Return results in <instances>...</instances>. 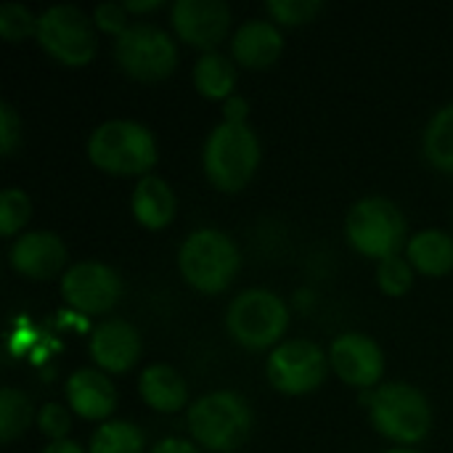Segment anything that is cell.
Wrapping results in <instances>:
<instances>
[{
  "label": "cell",
  "instance_id": "obj_1",
  "mask_svg": "<svg viewBox=\"0 0 453 453\" xmlns=\"http://www.w3.org/2000/svg\"><path fill=\"white\" fill-rule=\"evenodd\" d=\"M191 441L212 453H236L255 430L250 401L236 390H215L196 398L186 417Z\"/></svg>",
  "mask_w": 453,
  "mask_h": 453
},
{
  "label": "cell",
  "instance_id": "obj_2",
  "mask_svg": "<svg viewBox=\"0 0 453 453\" xmlns=\"http://www.w3.org/2000/svg\"><path fill=\"white\" fill-rule=\"evenodd\" d=\"M361 401L369 406L374 430L403 449L422 443L433 430L430 401L409 382H388L377 390H364Z\"/></svg>",
  "mask_w": 453,
  "mask_h": 453
},
{
  "label": "cell",
  "instance_id": "obj_3",
  "mask_svg": "<svg viewBox=\"0 0 453 453\" xmlns=\"http://www.w3.org/2000/svg\"><path fill=\"white\" fill-rule=\"evenodd\" d=\"M88 159L106 175L117 178H143L157 165V138L135 119H109L101 122L88 138Z\"/></svg>",
  "mask_w": 453,
  "mask_h": 453
},
{
  "label": "cell",
  "instance_id": "obj_4",
  "mask_svg": "<svg viewBox=\"0 0 453 453\" xmlns=\"http://www.w3.org/2000/svg\"><path fill=\"white\" fill-rule=\"evenodd\" d=\"M202 165L207 180L223 194H239L260 167V138L250 125L220 122L204 141Z\"/></svg>",
  "mask_w": 453,
  "mask_h": 453
},
{
  "label": "cell",
  "instance_id": "obj_5",
  "mask_svg": "<svg viewBox=\"0 0 453 453\" xmlns=\"http://www.w3.org/2000/svg\"><path fill=\"white\" fill-rule=\"evenodd\" d=\"M178 268L191 289L202 295H220L234 284L242 268V255L228 234L218 228H199L180 244Z\"/></svg>",
  "mask_w": 453,
  "mask_h": 453
},
{
  "label": "cell",
  "instance_id": "obj_6",
  "mask_svg": "<svg viewBox=\"0 0 453 453\" xmlns=\"http://www.w3.org/2000/svg\"><path fill=\"white\" fill-rule=\"evenodd\" d=\"M345 236L358 255L382 263L401 255L409 244L406 215L385 196L358 199L345 218Z\"/></svg>",
  "mask_w": 453,
  "mask_h": 453
},
{
  "label": "cell",
  "instance_id": "obj_7",
  "mask_svg": "<svg viewBox=\"0 0 453 453\" xmlns=\"http://www.w3.org/2000/svg\"><path fill=\"white\" fill-rule=\"evenodd\" d=\"M289 308L271 289H244L239 292L226 313V329L231 340L247 350H268L281 345L287 334Z\"/></svg>",
  "mask_w": 453,
  "mask_h": 453
},
{
  "label": "cell",
  "instance_id": "obj_8",
  "mask_svg": "<svg viewBox=\"0 0 453 453\" xmlns=\"http://www.w3.org/2000/svg\"><path fill=\"white\" fill-rule=\"evenodd\" d=\"M35 42L64 66H88L98 50L93 19L77 5H53L37 16Z\"/></svg>",
  "mask_w": 453,
  "mask_h": 453
},
{
  "label": "cell",
  "instance_id": "obj_9",
  "mask_svg": "<svg viewBox=\"0 0 453 453\" xmlns=\"http://www.w3.org/2000/svg\"><path fill=\"white\" fill-rule=\"evenodd\" d=\"M114 61L135 82H162L178 66V45L170 32L141 21L114 40Z\"/></svg>",
  "mask_w": 453,
  "mask_h": 453
},
{
  "label": "cell",
  "instance_id": "obj_10",
  "mask_svg": "<svg viewBox=\"0 0 453 453\" xmlns=\"http://www.w3.org/2000/svg\"><path fill=\"white\" fill-rule=\"evenodd\" d=\"M332 364L313 340H284L268 356L265 374L273 390L284 395H308L326 382Z\"/></svg>",
  "mask_w": 453,
  "mask_h": 453
},
{
  "label": "cell",
  "instance_id": "obj_11",
  "mask_svg": "<svg viewBox=\"0 0 453 453\" xmlns=\"http://www.w3.org/2000/svg\"><path fill=\"white\" fill-rule=\"evenodd\" d=\"M122 276L98 260H82L64 271L61 297L69 308L85 316L109 313L122 297Z\"/></svg>",
  "mask_w": 453,
  "mask_h": 453
},
{
  "label": "cell",
  "instance_id": "obj_12",
  "mask_svg": "<svg viewBox=\"0 0 453 453\" xmlns=\"http://www.w3.org/2000/svg\"><path fill=\"white\" fill-rule=\"evenodd\" d=\"M231 21V8L223 0H175L170 8L175 35L204 53H212L228 37Z\"/></svg>",
  "mask_w": 453,
  "mask_h": 453
},
{
  "label": "cell",
  "instance_id": "obj_13",
  "mask_svg": "<svg viewBox=\"0 0 453 453\" xmlns=\"http://www.w3.org/2000/svg\"><path fill=\"white\" fill-rule=\"evenodd\" d=\"M329 364L334 374L358 390H377L385 374V353L369 334L345 332L329 348Z\"/></svg>",
  "mask_w": 453,
  "mask_h": 453
},
{
  "label": "cell",
  "instance_id": "obj_14",
  "mask_svg": "<svg viewBox=\"0 0 453 453\" xmlns=\"http://www.w3.org/2000/svg\"><path fill=\"white\" fill-rule=\"evenodd\" d=\"M69 260L66 244L58 234L53 231H29L21 234L11 250H8V263L11 268L32 281H50L56 279Z\"/></svg>",
  "mask_w": 453,
  "mask_h": 453
},
{
  "label": "cell",
  "instance_id": "obj_15",
  "mask_svg": "<svg viewBox=\"0 0 453 453\" xmlns=\"http://www.w3.org/2000/svg\"><path fill=\"white\" fill-rule=\"evenodd\" d=\"M88 350L104 374H125L138 364L143 342L138 329L125 319H106L93 329Z\"/></svg>",
  "mask_w": 453,
  "mask_h": 453
},
{
  "label": "cell",
  "instance_id": "obj_16",
  "mask_svg": "<svg viewBox=\"0 0 453 453\" xmlns=\"http://www.w3.org/2000/svg\"><path fill=\"white\" fill-rule=\"evenodd\" d=\"M66 406L80 419L109 422L117 409V388L101 369H77L64 385Z\"/></svg>",
  "mask_w": 453,
  "mask_h": 453
},
{
  "label": "cell",
  "instance_id": "obj_17",
  "mask_svg": "<svg viewBox=\"0 0 453 453\" xmlns=\"http://www.w3.org/2000/svg\"><path fill=\"white\" fill-rule=\"evenodd\" d=\"M284 50V35L271 19H250L239 24L231 40L234 61L244 69H271Z\"/></svg>",
  "mask_w": 453,
  "mask_h": 453
},
{
  "label": "cell",
  "instance_id": "obj_18",
  "mask_svg": "<svg viewBox=\"0 0 453 453\" xmlns=\"http://www.w3.org/2000/svg\"><path fill=\"white\" fill-rule=\"evenodd\" d=\"M130 210H133V218L143 228L162 231L173 223L178 202L167 180H162L159 175H143L138 186L133 188Z\"/></svg>",
  "mask_w": 453,
  "mask_h": 453
},
{
  "label": "cell",
  "instance_id": "obj_19",
  "mask_svg": "<svg viewBox=\"0 0 453 453\" xmlns=\"http://www.w3.org/2000/svg\"><path fill=\"white\" fill-rule=\"evenodd\" d=\"M138 393H141L143 403L159 414H178L188 403L186 380L167 364L146 366L138 380Z\"/></svg>",
  "mask_w": 453,
  "mask_h": 453
},
{
  "label": "cell",
  "instance_id": "obj_20",
  "mask_svg": "<svg viewBox=\"0 0 453 453\" xmlns=\"http://www.w3.org/2000/svg\"><path fill=\"white\" fill-rule=\"evenodd\" d=\"M406 260L422 276L441 279L453 271V236L441 228L419 231L406 244Z\"/></svg>",
  "mask_w": 453,
  "mask_h": 453
},
{
  "label": "cell",
  "instance_id": "obj_21",
  "mask_svg": "<svg viewBox=\"0 0 453 453\" xmlns=\"http://www.w3.org/2000/svg\"><path fill=\"white\" fill-rule=\"evenodd\" d=\"M194 88L199 96L210 98V101H228L236 88V64L234 58L212 50V53H202L194 64Z\"/></svg>",
  "mask_w": 453,
  "mask_h": 453
},
{
  "label": "cell",
  "instance_id": "obj_22",
  "mask_svg": "<svg viewBox=\"0 0 453 453\" xmlns=\"http://www.w3.org/2000/svg\"><path fill=\"white\" fill-rule=\"evenodd\" d=\"M422 149L435 170L453 175V104L433 114L425 127Z\"/></svg>",
  "mask_w": 453,
  "mask_h": 453
},
{
  "label": "cell",
  "instance_id": "obj_23",
  "mask_svg": "<svg viewBox=\"0 0 453 453\" xmlns=\"http://www.w3.org/2000/svg\"><path fill=\"white\" fill-rule=\"evenodd\" d=\"M146 435L138 425L125 419H109L90 435L88 453H143Z\"/></svg>",
  "mask_w": 453,
  "mask_h": 453
},
{
  "label": "cell",
  "instance_id": "obj_24",
  "mask_svg": "<svg viewBox=\"0 0 453 453\" xmlns=\"http://www.w3.org/2000/svg\"><path fill=\"white\" fill-rule=\"evenodd\" d=\"M32 422H37V414H35L27 393H21L16 388H5L0 393V441L5 446L13 443L16 438H21L29 430Z\"/></svg>",
  "mask_w": 453,
  "mask_h": 453
},
{
  "label": "cell",
  "instance_id": "obj_25",
  "mask_svg": "<svg viewBox=\"0 0 453 453\" xmlns=\"http://www.w3.org/2000/svg\"><path fill=\"white\" fill-rule=\"evenodd\" d=\"M321 0H268L265 11L276 27H303L321 13Z\"/></svg>",
  "mask_w": 453,
  "mask_h": 453
},
{
  "label": "cell",
  "instance_id": "obj_26",
  "mask_svg": "<svg viewBox=\"0 0 453 453\" xmlns=\"http://www.w3.org/2000/svg\"><path fill=\"white\" fill-rule=\"evenodd\" d=\"M32 218V202L21 188H5L0 194V234L16 236Z\"/></svg>",
  "mask_w": 453,
  "mask_h": 453
},
{
  "label": "cell",
  "instance_id": "obj_27",
  "mask_svg": "<svg viewBox=\"0 0 453 453\" xmlns=\"http://www.w3.org/2000/svg\"><path fill=\"white\" fill-rule=\"evenodd\" d=\"M377 287L388 297H403L414 287V268L403 255L388 257L377 265Z\"/></svg>",
  "mask_w": 453,
  "mask_h": 453
},
{
  "label": "cell",
  "instance_id": "obj_28",
  "mask_svg": "<svg viewBox=\"0 0 453 453\" xmlns=\"http://www.w3.org/2000/svg\"><path fill=\"white\" fill-rule=\"evenodd\" d=\"M37 32V16L21 5V3H3L0 5V37L5 42H21L27 37H35Z\"/></svg>",
  "mask_w": 453,
  "mask_h": 453
},
{
  "label": "cell",
  "instance_id": "obj_29",
  "mask_svg": "<svg viewBox=\"0 0 453 453\" xmlns=\"http://www.w3.org/2000/svg\"><path fill=\"white\" fill-rule=\"evenodd\" d=\"M37 430H40L50 443H56V441H66V435H69V430H72V414H69V406L56 403V401L45 403V406L37 411Z\"/></svg>",
  "mask_w": 453,
  "mask_h": 453
},
{
  "label": "cell",
  "instance_id": "obj_30",
  "mask_svg": "<svg viewBox=\"0 0 453 453\" xmlns=\"http://www.w3.org/2000/svg\"><path fill=\"white\" fill-rule=\"evenodd\" d=\"M93 24H96V29L98 32H106V35H111L114 40L119 37V35H125L127 32V11H125V5L122 3H101L96 11H93Z\"/></svg>",
  "mask_w": 453,
  "mask_h": 453
},
{
  "label": "cell",
  "instance_id": "obj_31",
  "mask_svg": "<svg viewBox=\"0 0 453 453\" xmlns=\"http://www.w3.org/2000/svg\"><path fill=\"white\" fill-rule=\"evenodd\" d=\"M21 143V117L16 114V109L3 101L0 104V151L3 157H11Z\"/></svg>",
  "mask_w": 453,
  "mask_h": 453
},
{
  "label": "cell",
  "instance_id": "obj_32",
  "mask_svg": "<svg viewBox=\"0 0 453 453\" xmlns=\"http://www.w3.org/2000/svg\"><path fill=\"white\" fill-rule=\"evenodd\" d=\"M250 119V104L247 98L242 96H231L223 106V122H231V125H247Z\"/></svg>",
  "mask_w": 453,
  "mask_h": 453
},
{
  "label": "cell",
  "instance_id": "obj_33",
  "mask_svg": "<svg viewBox=\"0 0 453 453\" xmlns=\"http://www.w3.org/2000/svg\"><path fill=\"white\" fill-rule=\"evenodd\" d=\"M149 453H202L196 443L191 441H183V438H165L159 441L157 446H151Z\"/></svg>",
  "mask_w": 453,
  "mask_h": 453
},
{
  "label": "cell",
  "instance_id": "obj_34",
  "mask_svg": "<svg viewBox=\"0 0 453 453\" xmlns=\"http://www.w3.org/2000/svg\"><path fill=\"white\" fill-rule=\"evenodd\" d=\"M127 13H151L165 5V0H125L122 3Z\"/></svg>",
  "mask_w": 453,
  "mask_h": 453
},
{
  "label": "cell",
  "instance_id": "obj_35",
  "mask_svg": "<svg viewBox=\"0 0 453 453\" xmlns=\"http://www.w3.org/2000/svg\"><path fill=\"white\" fill-rule=\"evenodd\" d=\"M40 453H85V449L80 446V443H74V441H56V443H48L45 449Z\"/></svg>",
  "mask_w": 453,
  "mask_h": 453
},
{
  "label": "cell",
  "instance_id": "obj_36",
  "mask_svg": "<svg viewBox=\"0 0 453 453\" xmlns=\"http://www.w3.org/2000/svg\"><path fill=\"white\" fill-rule=\"evenodd\" d=\"M385 453H422V451H417V449H403V446H398V449H390V451H385Z\"/></svg>",
  "mask_w": 453,
  "mask_h": 453
}]
</instances>
